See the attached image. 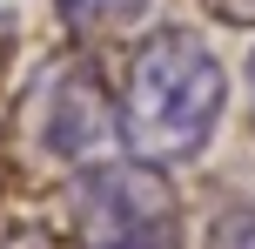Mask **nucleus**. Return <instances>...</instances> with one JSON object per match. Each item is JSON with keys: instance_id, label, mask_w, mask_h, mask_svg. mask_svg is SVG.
I'll list each match as a JSON object with an SVG mask.
<instances>
[{"instance_id": "obj_5", "label": "nucleus", "mask_w": 255, "mask_h": 249, "mask_svg": "<svg viewBox=\"0 0 255 249\" xmlns=\"http://www.w3.org/2000/svg\"><path fill=\"white\" fill-rule=\"evenodd\" d=\"M202 249H255V209H249V202H229V209L208 223Z\"/></svg>"}, {"instance_id": "obj_7", "label": "nucleus", "mask_w": 255, "mask_h": 249, "mask_svg": "<svg viewBox=\"0 0 255 249\" xmlns=\"http://www.w3.org/2000/svg\"><path fill=\"white\" fill-rule=\"evenodd\" d=\"M13 54V7H0V61Z\"/></svg>"}, {"instance_id": "obj_3", "label": "nucleus", "mask_w": 255, "mask_h": 249, "mask_svg": "<svg viewBox=\"0 0 255 249\" xmlns=\"http://www.w3.org/2000/svg\"><path fill=\"white\" fill-rule=\"evenodd\" d=\"M20 128L47 162L88 169V162H108V148L121 142V94L108 88V74L88 54H61L27 81Z\"/></svg>"}, {"instance_id": "obj_1", "label": "nucleus", "mask_w": 255, "mask_h": 249, "mask_svg": "<svg viewBox=\"0 0 255 249\" xmlns=\"http://www.w3.org/2000/svg\"><path fill=\"white\" fill-rule=\"evenodd\" d=\"M229 115V67L195 27H154L121 67V142L134 162H195Z\"/></svg>"}, {"instance_id": "obj_2", "label": "nucleus", "mask_w": 255, "mask_h": 249, "mask_svg": "<svg viewBox=\"0 0 255 249\" xmlns=\"http://www.w3.org/2000/svg\"><path fill=\"white\" fill-rule=\"evenodd\" d=\"M67 236L74 249H181L188 216L168 169L134 155H108L67 182Z\"/></svg>"}, {"instance_id": "obj_6", "label": "nucleus", "mask_w": 255, "mask_h": 249, "mask_svg": "<svg viewBox=\"0 0 255 249\" xmlns=\"http://www.w3.org/2000/svg\"><path fill=\"white\" fill-rule=\"evenodd\" d=\"M202 13L222 20V27H249L255 34V0H202Z\"/></svg>"}, {"instance_id": "obj_8", "label": "nucleus", "mask_w": 255, "mask_h": 249, "mask_svg": "<svg viewBox=\"0 0 255 249\" xmlns=\"http://www.w3.org/2000/svg\"><path fill=\"white\" fill-rule=\"evenodd\" d=\"M249 115H255V54H249Z\"/></svg>"}, {"instance_id": "obj_4", "label": "nucleus", "mask_w": 255, "mask_h": 249, "mask_svg": "<svg viewBox=\"0 0 255 249\" xmlns=\"http://www.w3.org/2000/svg\"><path fill=\"white\" fill-rule=\"evenodd\" d=\"M54 13H61V27L74 40H108V34H121V27L141 20L148 0H54Z\"/></svg>"}]
</instances>
